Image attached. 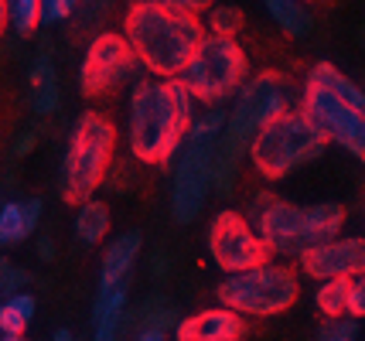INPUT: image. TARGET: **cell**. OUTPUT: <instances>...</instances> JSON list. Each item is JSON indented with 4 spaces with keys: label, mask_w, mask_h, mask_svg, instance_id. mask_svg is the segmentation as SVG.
Returning a JSON list of instances; mask_svg holds the SVG:
<instances>
[{
    "label": "cell",
    "mask_w": 365,
    "mask_h": 341,
    "mask_svg": "<svg viewBox=\"0 0 365 341\" xmlns=\"http://www.w3.org/2000/svg\"><path fill=\"white\" fill-rule=\"evenodd\" d=\"M195 127V96L181 79H140L130 93L127 137L143 164L171 161Z\"/></svg>",
    "instance_id": "obj_1"
},
{
    "label": "cell",
    "mask_w": 365,
    "mask_h": 341,
    "mask_svg": "<svg viewBox=\"0 0 365 341\" xmlns=\"http://www.w3.org/2000/svg\"><path fill=\"white\" fill-rule=\"evenodd\" d=\"M205 34L198 14L154 0H133V7L123 14V38L154 79H181Z\"/></svg>",
    "instance_id": "obj_2"
},
{
    "label": "cell",
    "mask_w": 365,
    "mask_h": 341,
    "mask_svg": "<svg viewBox=\"0 0 365 341\" xmlns=\"http://www.w3.org/2000/svg\"><path fill=\"white\" fill-rule=\"evenodd\" d=\"M294 99H297V89L280 72H259L242 85V93L232 103V113L225 116V130L215 154V192L222 198L236 192L239 164H242V154H250L256 133L277 116L297 110Z\"/></svg>",
    "instance_id": "obj_3"
},
{
    "label": "cell",
    "mask_w": 365,
    "mask_h": 341,
    "mask_svg": "<svg viewBox=\"0 0 365 341\" xmlns=\"http://www.w3.org/2000/svg\"><path fill=\"white\" fill-rule=\"evenodd\" d=\"M253 226L270 246L273 256H307L311 249L338 239L345 226V209L334 201L321 205H294L273 195H256Z\"/></svg>",
    "instance_id": "obj_4"
},
{
    "label": "cell",
    "mask_w": 365,
    "mask_h": 341,
    "mask_svg": "<svg viewBox=\"0 0 365 341\" xmlns=\"http://www.w3.org/2000/svg\"><path fill=\"white\" fill-rule=\"evenodd\" d=\"M222 130L225 116L219 110H212V113L195 120L188 140L181 147L175 181H171V215L181 226H188L202 215L208 192L215 188V154H219Z\"/></svg>",
    "instance_id": "obj_5"
},
{
    "label": "cell",
    "mask_w": 365,
    "mask_h": 341,
    "mask_svg": "<svg viewBox=\"0 0 365 341\" xmlns=\"http://www.w3.org/2000/svg\"><path fill=\"white\" fill-rule=\"evenodd\" d=\"M328 140L321 137V130L304 116V110H290V113L277 116L273 123H267L256 133L253 147H250V161L263 178H287L290 171H297L304 164L318 161L324 154Z\"/></svg>",
    "instance_id": "obj_6"
},
{
    "label": "cell",
    "mask_w": 365,
    "mask_h": 341,
    "mask_svg": "<svg viewBox=\"0 0 365 341\" xmlns=\"http://www.w3.org/2000/svg\"><path fill=\"white\" fill-rule=\"evenodd\" d=\"M116 130L103 113H86L68 140L62 161V198L68 205L93 201V192L103 184L106 167L113 161Z\"/></svg>",
    "instance_id": "obj_7"
},
{
    "label": "cell",
    "mask_w": 365,
    "mask_h": 341,
    "mask_svg": "<svg viewBox=\"0 0 365 341\" xmlns=\"http://www.w3.org/2000/svg\"><path fill=\"white\" fill-rule=\"evenodd\" d=\"M181 82L195 96V103L215 106V103H225L242 93V85L250 82V58L239 48L236 38L208 31L188 68L181 72Z\"/></svg>",
    "instance_id": "obj_8"
},
{
    "label": "cell",
    "mask_w": 365,
    "mask_h": 341,
    "mask_svg": "<svg viewBox=\"0 0 365 341\" xmlns=\"http://www.w3.org/2000/svg\"><path fill=\"white\" fill-rule=\"evenodd\" d=\"M297 273L284 263H263L246 273H232L219 283V300L222 308L236 310L242 318H273L294 308L297 300Z\"/></svg>",
    "instance_id": "obj_9"
},
{
    "label": "cell",
    "mask_w": 365,
    "mask_h": 341,
    "mask_svg": "<svg viewBox=\"0 0 365 341\" xmlns=\"http://www.w3.org/2000/svg\"><path fill=\"white\" fill-rule=\"evenodd\" d=\"M208 253L219 270H225V276L232 273H246L256 270L263 263H270V246L263 243V236L256 232V226L239 215L232 209H222L212 226H208Z\"/></svg>",
    "instance_id": "obj_10"
},
{
    "label": "cell",
    "mask_w": 365,
    "mask_h": 341,
    "mask_svg": "<svg viewBox=\"0 0 365 341\" xmlns=\"http://www.w3.org/2000/svg\"><path fill=\"white\" fill-rule=\"evenodd\" d=\"M304 116L321 130L328 144H338L349 150L351 157L365 164V113L349 106L341 96H334L331 89H324L318 82H307L301 96Z\"/></svg>",
    "instance_id": "obj_11"
},
{
    "label": "cell",
    "mask_w": 365,
    "mask_h": 341,
    "mask_svg": "<svg viewBox=\"0 0 365 341\" xmlns=\"http://www.w3.org/2000/svg\"><path fill=\"white\" fill-rule=\"evenodd\" d=\"M137 68H143L137 62V55L130 48V41L123 38V31H103L96 34L86 48V58H82V93L86 96H103L116 85H123L137 75Z\"/></svg>",
    "instance_id": "obj_12"
},
{
    "label": "cell",
    "mask_w": 365,
    "mask_h": 341,
    "mask_svg": "<svg viewBox=\"0 0 365 341\" xmlns=\"http://www.w3.org/2000/svg\"><path fill=\"white\" fill-rule=\"evenodd\" d=\"M301 270L318 283L328 280H355L365 273V239L362 236H338L331 243L301 256Z\"/></svg>",
    "instance_id": "obj_13"
},
{
    "label": "cell",
    "mask_w": 365,
    "mask_h": 341,
    "mask_svg": "<svg viewBox=\"0 0 365 341\" xmlns=\"http://www.w3.org/2000/svg\"><path fill=\"white\" fill-rule=\"evenodd\" d=\"M178 341H239L246 335V325H242V314L229 308H208L185 318L181 325L175 327Z\"/></svg>",
    "instance_id": "obj_14"
},
{
    "label": "cell",
    "mask_w": 365,
    "mask_h": 341,
    "mask_svg": "<svg viewBox=\"0 0 365 341\" xmlns=\"http://www.w3.org/2000/svg\"><path fill=\"white\" fill-rule=\"evenodd\" d=\"M140 249H143L140 232H123V236H116V239L106 246L103 270H99V297L120 290V287L127 283V273L133 270V263L140 260Z\"/></svg>",
    "instance_id": "obj_15"
},
{
    "label": "cell",
    "mask_w": 365,
    "mask_h": 341,
    "mask_svg": "<svg viewBox=\"0 0 365 341\" xmlns=\"http://www.w3.org/2000/svg\"><path fill=\"white\" fill-rule=\"evenodd\" d=\"M28 89H31L28 103H31V110L38 116H51L58 110L62 89H58V75H55V62H51V45H41V51L34 55Z\"/></svg>",
    "instance_id": "obj_16"
},
{
    "label": "cell",
    "mask_w": 365,
    "mask_h": 341,
    "mask_svg": "<svg viewBox=\"0 0 365 341\" xmlns=\"http://www.w3.org/2000/svg\"><path fill=\"white\" fill-rule=\"evenodd\" d=\"M45 201L41 198H24V201H7L0 205V246H17L31 236L41 222Z\"/></svg>",
    "instance_id": "obj_17"
},
{
    "label": "cell",
    "mask_w": 365,
    "mask_h": 341,
    "mask_svg": "<svg viewBox=\"0 0 365 341\" xmlns=\"http://www.w3.org/2000/svg\"><path fill=\"white\" fill-rule=\"evenodd\" d=\"M123 310H127V287L96 297L93 308V341H116L123 331Z\"/></svg>",
    "instance_id": "obj_18"
},
{
    "label": "cell",
    "mask_w": 365,
    "mask_h": 341,
    "mask_svg": "<svg viewBox=\"0 0 365 341\" xmlns=\"http://www.w3.org/2000/svg\"><path fill=\"white\" fill-rule=\"evenodd\" d=\"M307 82H318V85H324V89H331L334 96H341L349 106H355V110H362L365 113V89H359L349 75H341L331 62H321V65L311 68Z\"/></svg>",
    "instance_id": "obj_19"
},
{
    "label": "cell",
    "mask_w": 365,
    "mask_h": 341,
    "mask_svg": "<svg viewBox=\"0 0 365 341\" xmlns=\"http://www.w3.org/2000/svg\"><path fill=\"white\" fill-rule=\"evenodd\" d=\"M106 232H110V209L103 201L79 205V211H76V236H79V243L96 246L106 239Z\"/></svg>",
    "instance_id": "obj_20"
},
{
    "label": "cell",
    "mask_w": 365,
    "mask_h": 341,
    "mask_svg": "<svg viewBox=\"0 0 365 341\" xmlns=\"http://www.w3.org/2000/svg\"><path fill=\"white\" fill-rule=\"evenodd\" d=\"M314 304L328 321L338 318H351V280H328L321 283L314 293Z\"/></svg>",
    "instance_id": "obj_21"
},
{
    "label": "cell",
    "mask_w": 365,
    "mask_h": 341,
    "mask_svg": "<svg viewBox=\"0 0 365 341\" xmlns=\"http://www.w3.org/2000/svg\"><path fill=\"white\" fill-rule=\"evenodd\" d=\"M263 4H267L270 17L290 38H304V34L314 28V21H311V14L301 7V0H263Z\"/></svg>",
    "instance_id": "obj_22"
},
{
    "label": "cell",
    "mask_w": 365,
    "mask_h": 341,
    "mask_svg": "<svg viewBox=\"0 0 365 341\" xmlns=\"http://www.w3.org/2000/svg\"><path fill=\"white\" fill-rule=\"evenodd\" d=\"M34 321V297L31 293H14L0 300V331L4 335H24V327Z\"/></svg>",
    "instance_id": "obj_23"
},
{
    "label": "cell",
    "mask_w": 365,
    "mask_h": 341,
    "mask_svg": "<svg viewBox=\"0 0 365 341\" xmlns=\"http://www.w3.org/2000/svg\"><path fill=\"white\" fill-rule=\"evenodd\" d=\"M137 321H140V331H164L168 335V327H178V310L171 300H164V297H147L137 310Z\"/></svg>",
    "instance_id": "obj_24"
},
{
    "label": "cell",
    "mask_w": 365,
    "mask_h": 341,
    "mask_svg": "<svg viewBox=\"0 0 365 341\" xmlns=\"http://www.w3.org/2000/svg\"><path fill=\"white\" fill-rule=\"evenodd\" d=\"M7 14H11V28L17 34H34L45 24V7L41 0H7Z\"/></svg>",
    "instance_id": "obj_25"
},
{
    "label": "cell",
    "mask_w": 365,
    "mask_h": 341,
    "mask_svg": "<svg viewBox=\"0 0 365 341\" xmlns=\"http://www.w3.org/2000/svg\"><path fill=\"white\" fill-rule=\"evenodd\" d=\"M113 4L116 0H79V11L72 17V28L76 31H96L106 21V14L113 11Z\"/></svg>",
    "instance_id": "obj_26"
},
{
    "label": "cell",
    "mask_w": 365,
    "mask_h": 341,
    "mask_svg": "<svg viewBox=\"0 0 365 341\" xmlns=\"http://www.w3.org/2000/svg\"><path fill=\"white\" fill-rule=\"evenodd\" d=\"M239 24H242V14H239V7H212V11H208V28H212V34H225V38H236Z\"/></svg>",
    "instance_id": "obj_27"
},
{
    "label": "cell",
    "mask_w": 365,
    "mask_h": 341,
    "mask_svg": "<svg viewBox=\"0 0 365 341\" xmlns=\"http://www.w3.org/2000/svg\"><path fill=\"white\" fill-rule=\"evenodd\" d=\"M28 270H21V266H14L11 260H0V297L7 300V297H14V293H21V287H28Z\"/></svg>",
    "instance_id": "obj_28"
},
{
    "label": "cell",
    "mask_w": 365,
    "mask_h": 341,
    "mask_svg": "<svg viewBox=\"0 0 365 341\" xmlns=\"http://www.w3.org/2000/svg\"><path fill=\"white\" fill-rule=\"evenodd\" d=\"M355 335H359L355 318H338V321H328L321 327L318 341H355Z\"/></svg>",
    "instance_id": "obj_29"
},
{
    "label": "cell",
    "mask_w": 365,
    "mask_h": 341,
    "mask_svg": "<svg viewBox=\"0 0 365 341\" xmlns=\"http://www.w3.org/2000/svg\"><path fill=\"white\" fill-rule=\"evenodd\" d=\"M41 7H45V24H62L76 17L79 0H41Z\"/></svg>",
    "instance_id": "obj_30"
},
{
    "label": "cell",
    "mask_w": 365,
    "mask_h": 341,
    "mask_svg": "<svg viewBox=\"0 0 365 341\" xmlns=\"http://www.w3.org/2000/svg\"><path fill=\"white\" fill-rule=\"evenodd\" d=\"M154 4H168V7L188 11V14H202V11H212V7H215V0H154Z\"/></svg>",
    "instance_id": "obj_31"
},
{
    "label": "cell",
    "mask_w": 365,
    "mask_h": 341,
    "mask_svg": "<svg viewBox=\"0 0 365 341\" xmlns=\"http://www.w3.org/2000/svg\"><path fill=\"white\" fill-rule=\"evenodd\" d=\"M351 318H365V273L351 280Z\"/></svg>",
    "instance_id": "obj_32"
},
{
    "label": "cell",
    "mask_w": 365,
    "mask_h": 341,
    "mask_svg": "<svg viewBox=\"0 0 365 341\" xmlns=\"http://www.w3.org/2000/svg\"><path fill=\"white\" fill-rule=\"evenodd\" d=\"M133 341H168V335L164 331H137Z\"/></svg>",
    "instance_id": "obj_33"
},
{
    "label": "cell",
    "mask_w": 365,
    "mask_h": 341,
    "mask_svg": "<svg viewBox=\"0 0 365 341\" xmlns=\"http://www.w3.org/2000/svg\"><path fill=\"white\" fill-rule=\"evenodd\" d=\"M31 144H34V133H24V137L14 144V154H17V157H21V154H28V147H31Z\"/></svg>",
    "instance_id": "obj_34"
},
{
    "label": "cell",
    "mask_w": 365,
    "mask_h": 341,
    "mask_svg": "<svg viewBox=\"0 0 365 341\" xmlns=\"http://www.w3.org/2000/svg\"><path fill=\"white\" fill-rule=\"evenodd\" d=\"M7 24H11V14H7V0H0V34L7 31Z\"/></svg>",
    "instance_id": "obj_35"
},
{
    "label": "cell",
    "mask_w": 365,
    "mask_h": 341,
    "mask_svg": "<svg viewBox=\"0 0 365 341\" xmlns=\"http://www.w3.org/2000/svg\"><path fill=\"white\" fill-rule=\"evenodd\" d=\"M38 253H41V260H51V253H55V249H51V239H41V243H38Z\"/></svg>",
    "instance_id": "obj_36"
},
{
    "label": "cell",
    "mask_w": 365,
    "mask_h": 341,
    "mask_svg": "<svg viewBox=\"0 0 365 341\" xmlns=\"http://www.w3.org/2000/svg\"><path fill=\"white\" fill-rule=\"evenodd\" d=\"M51 341H76V338H72V335L62 327V331H55V338H51Z\"/></svg>",
    "instance_id": "obj_37"
},
{
    "label": "cell",
    "mask_w": 365,
    "mask_h": 341,
    "mask_svg": "<svg viewBox=\"0 0 365 341\" xmlns=\"http://www.w3.org/2000/svg\"><path fill=\"white\" fill-rule=\"evenodd\" d=\"M0 341H24V335H4Z\"/></svg>",
    "instance_id": "obj_38"
}]
</instances>
